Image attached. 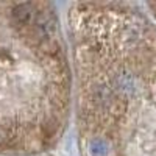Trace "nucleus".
Instances as JSON below:
<instances>
[{"label":"nucleus","instance_id":"f257e3e1","mask_svg":"<svg viewBox=\"0 0 156 156\" xmlns=\"http://www.w3.org/2000/svg\"><path fill=\"white\" fill-rule=\"evenodd\" d=\"M87 148L92 156H108V153H109V144L105 139H100V137L90 139Z\"/></svg>","mask_w":156,"mask_h":156}]
</instances>
